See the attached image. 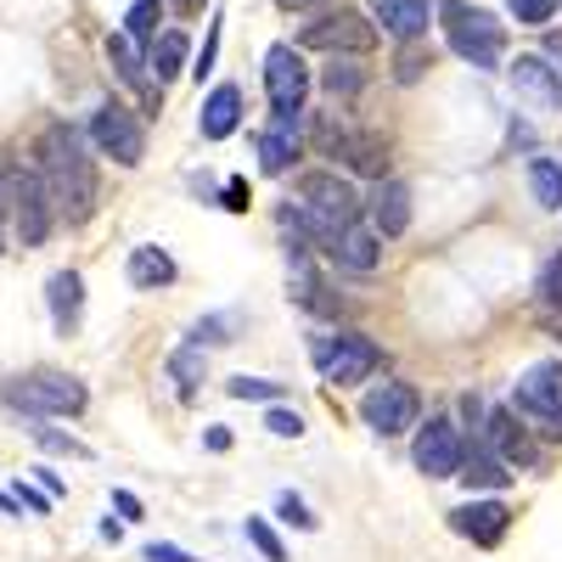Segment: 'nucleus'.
I'll use <instances>...</instances> for the list:
<instances>
[{
  "mask_svg": "<svg viewBox=\"0 0 562 562\" xmlns=\"http://www.w3.org/2000/svg\"><path fill=\"white\" fill-rule=\"evenodd\" d=\"M40 180H45V192H52L57 220L85 225L97 214V158H90L85 135L74 124H52L40 135Z\"/></svg>",
  "mask_w": 562,
  "mask_h": 562,
  "instance_id": "f257e3e1",
  "label": "nucleus"
},
{
  "mask_svg": "<svg viewBox=\"0 0 562 562\" xmlns=\"http://www.w3.org/2000/svg\"><path fill=\"white\" fill-rule=\"evenodd\" d=\"M439 18H445L450 52H456L461 63H473V68H501V57H506V29H501L490 12L461 7V0H445Z\"/></svg>",
  "mask_w": 562,
  "mask_h": 562,
  "instance_id": "f03ea898",
  "label": "nucleus"
},
{
  "mask_svg": "<svg viewBox=\"0 0 562 562\" xmlns=\"http://www.w3.org/2000/svg\"><path fill=\"white\" fill-rule=\"evenodd\" d=\"M0 400H7L12 411H23V416H79L90 405L85 383L63 378V371H29V378H12L7 389H0Z\"/></svg>",
  "mask_w": 562,
  "mask_h": 562,
  "instance_id": "7ed1b4c3",
  "label": "nucleus"
},
{
  "mask_svg": "<svg viewBox=\"0 0 562 562\" xmlns=\"http://www.w3.org/2000/svg\"><path fill=\"white\" fill-rule=\"evenodd\" d=\"M310 355H315V371L333 389H355V383H366L371 371L383 366L378 344H371L366 333H315L310 338Z\"/></svg>",
  "mask_w": 562,
  "mask_h": 562,
  "instance_id": "20e7f679",
  "label": "nucleus"
},
{
  "mask_svg": "<svg viewBox=\"0 0 562 562\" xmlns=\"http://www.w3.org/2000/svg\"><path fill=\"white\" fill-rule=\"evenodd\" d=\"M378 45V23H366L355 7H321L315 23H304L299 52H326V57H366Z\"/></svg>",
  "mask_w": 562,
  "mask_h": 562,
  "instance_id": "39448f33",
  "label": "nucleus"
},
{
  "mask_svg": "<svg viewBox=\"0 0 562 562\" xmlns=\"http://www.w3.org/2000/svg\"><path fill=\"white\" fill-rule=\"evenodd\" d=\"M90 147H97L102 158H113L119 169H135L140 158H147V130H140V119L124 102H102L97 113H90Z\"/></svg>",
  "mask_w": 562,
  "mask_h": 562,
  "instance_id": "423d86ee",
  "label": "nucleus"
},
{
  "mask_svg": "<svg viewBox=\"0 0 562 562\" xmlns=\"http://www.w3.org/2000/svg\"><path fill=\"white\" fill-rule=\"evenodd\" d=\"M7 203H12V220H18L23 248H40L45 237H52L57 209H52V192H45L40 169H12V175H7Z\"/></svg>",
  "mask_w": 562,
  "mask_h": 562,
  "instance_id": "0eeeda50",
  "label": "nucleus"
},
{
  "mask_svg": "<svg viewBox=\"0 0 562 562\" xmlns=\"http://www.w3.org/2000/svg\"><path fill=\"white\" fill-rule=\"evenodd\" d=\"M360 422L378 439H400V434H411L422 422V394L411 383H378V389H366V400H360Z\"/></svg>",
  "mask_w": 562,
  "mask_h": 562,
  "instance_id": "6e6552de",
  "label": "nucleus"
},
{
  "mask_svg": "<svg viewBox=\"0 0 562 562\" xmlns=\"http://www.w3.org/2000/svg\"><path fill=\"white\" fill-rule=\"evenodd\" d=\"M265 90H270V113H299L310 97V68L293 45H270L265 52Z\"/></svg>",
  "mask_w": 562,
  "mask_h": 562,
  "instance_id": "1a4fd4ad",
  "label": "nucleus"
},
{
  "mask_svg": "<svg viewBox=\"0 0 562 562\" xmlns=\"http://www.w3.org/2000/svg\"><path fill=\"white\" fill-rule=\"evenodd\" d=\"M461 434H456V422L450 416H428V428L416 434L411 445V461H416V473L422 479H456V467H461Z\"/></svg>",
  "mask_w": 562,
  "mask_h": 562,
  "instance_id": "9d476101",
  "label": "nucleus"
},
{
  "mask_svg": "<svg viewBox=\"0 0 562 562\" xmlns=\"http://www.w3.org/2000/svg\"><path fill=\"white\" fill-rule=\"evenodd\" d=\"M512 405L524 416H540V422L562 416V360H535L518 378V389H512Z\"/></svg>",
  "mask_w": 562,
  "mask_h": 562,
  "instance_id": "9b49d317",
  "label": "nucleus"
},
{
  "mask_svg": "<svg viewBox=\"0 0 562 562\" xmlns=\"http://www.w3.org/2000/svg\"><path fill=\"white\" fill-rule=\"evenodd\" d=\"M299 140H304V108L299 113H270L265 135H259V169L265 175H288L299 158Z\"/></svg>",
  "mask_w": 562,
  "mask_h": 562,
  "instance_id": "f8f14e48",
  "label": "nucleus"
},
{
  "mask_svg": "<svg viewBox=\"0 0 562 562\" xmlns=\"http://www.w3.org/2000/svg\"><path fill=\"white\" fill-rule=\"evenodd\" d=\"M321 254H326V259H333L338 270H355V276H371V270H378V265H383V237H378V231H366V225L355 220V225H344V231H333V243H326Z\"/></svg>",
  "mask_w": 562,
  "mask_h": 562,
  "instance_id": "ddd939ff",
  "label": "nucleus"
},
{
  "mask_svg": "<svg viewBox=\"0 0 562 562\" xmlns=\"http://www.w3.org/2000/svg\"><path fill=\"white\" fill-rule=\"evenodd\" d=\"M108 57H113V68H119V79L135 90L147 108H164V85L153 79V68H147V57H140V45L119 29V34H108Z\"/></svg>",
  "mask_w": 562,
  "mask_h": 562,
  "instance_id": "4468645a",
  "label": "nucleus"
},
{
  "mask_svg": "<svg viewBox=\"0 0 562 562\" xmlns=\"http://www.w3.org/2000/svg\"><path fill=\"white\" fill-rule=\"evenodd\" d=\"M450 529L461 540H473V546H501L506 529H512V512L501 501H467V506L450 512Z\"/></svg>",
  "mask_w": 562,
  "mask_h": 562,
  "instance_id": "2eb2a0df",
  "label": "nucleus"
},
{
  "mask_svg": "<svg viewBox=\"0 0 562 562\" xmlns=\"http://www.w3.org/2000/svg\"><path fill=\"white\" fill-rule=\"evenodd\" d=\"M506 74H512V85H518V97L535 102L540 113H557L562 108V74L551 68V57H518Z\"/></svg>",
  "mask_w": 562,
  "mask_h": 562,
  "instance_id": "dca6fc26",
  "label": "nucleus"
},
{
  "mask_svg": "<svg viewBox=\"0 0 562 562\" xmlns=\"http://www.w3.org/2000/svg\"><path fill=\"white\" fill-rule=\"evenodd\" d=\"M371 231H378L383 243H394V237H405L411 231V186L405 180H378V192H371Z\"/></svg>",
  "mask_w": 562,
  "mask_h": 562,
  "instance_id": "f3484780",
  "label": "nucleus"
},
{
  "mask_svg": "<svg viewBox=\"0 0 562 562\" xmlns=\"http://www.w3.org/2000/svg\"><path fill=\"white\" fill-rule=\"evenodd\" d=\"M484 439H490V450H495L506 467H535V461H540V450H535L529 428L518 422V411H490Z\"/></svg>",
  "mask_w": 562,
  "mask_h": 562,
  "instance_id": "a211bd4d",
  "label": "nucleus"
},
{
  "mask_svg": "<svg viewBox=\"0 0 562 562\" xmlns=\"http://www.w3.org/2000/svg\"><path fill=\"white\" fill-rule=\"evenodd\" d=\"M338 164H349L355 175H366V180H383L389 175V140L378 135V130H355L349 124V135H344V147L333 153Z\"/></svg>",
  "mask_w": 562,
  "mask_h": 562,
  "instance_id": "6ab92c4d",
  "label": "nucleus"
},
{
  "mask_svg": "<svg viewBox=\"0 0 562 562\" xmlns=\"http://www.w3.org/2000/svg\"><path fill=\"white\" fill-rule=\"evenodd\" d=\"M371 18H378L394 40H422L434 23V0H371Z\"/></svg>",
  "mask_w": 562,
  "mask_h": 562,
  "instance_id": "aec40b11",
  "label": "nucleus"
},
{
  "mask_svg": "<svg viewBox=\"0 0 562 562\" xmlns=\"http://www.w3.org/2000/svg\"><path fill=\"white\" fill-rule=\"evenodd\" d=\"M456 479L467 484V490H506L512 484V467L495 456V450H484V445H473V439H467L461 445V467H456Z\"/></svg>",
  "mask_w": 562,
  "mask_h": 562,
  "instance_id": "412c9836",
  "label": "nucleus"
},
{
  "mask_svg": "<svg viewBox=\"0 0 562 562\" xmlns=\"http://www.w3.org/2000/svg\"><path fill=\"white\" fill-rule=\"evenodd\" d=\"M237 124H243V90H237V85H214V90H209V102H203V113H198L203 140L237 135Z\"/></svg>",
  "mask_w": 562,
  "mask_h": 562,
  "instance_id": "4be33fe9",
  "label": "nucleus"
},
{
  "mask_svg": "<svg viewBox=\"0 0 562 562\" xmlns=\"http://www.w3.org/2000/svg\"><path fill=\"white\" fill-rule=\"evenodd\" d=\"M175 259L158 248V243H140V248H130V288L135 293H158V288H175Z\"/></svg>",
  "mask_w": 562,
  "mask_h": 562,
  "instance_id": "5701e85b",
  "label": "nucleus"
},
{
  "mask_svg": "<svg viewBox=\"0 0 562 562\" xmlns=\"http://www.w3.org/2000/svg\"><path fill=\"white\" fill-rule=\"evenodd\" d=\"M45 304H52V326H57V333H74L79 310H85V281H79V270H57L52 281H45Z\"/></svg>",
  "mask_w": 562,
  "mask_h": 562,
  "instance_id": "b1692460",
  "label": "nucleus"
},
{
  "mask_svg": "<svg viewBox=\"0 0 562 562\" xmlns=\"http://www.w3.org/2000/svg\"><path fill=\"white\" fill-rule=\"evenodd\" d=\"M288 265H293V299H299L310 315H326V321H333V315L344 310V304H338V293L315 276V265H310L304 254H288Z\"/></svg>",
  "mask_w": 562,
  "mask_h": 562,
  "instance_id": "393cba45",
  "label": "nucleus"
},
{
  "mask_svg": "<svg viewBox=\"0 0 562 562\" xmlns=\"http://www.w3.org/2000/svg\"><path fill=\"white\" fill-rule=\"evenodd\" d=\"M186 57H192V45H186L180 29H164V34L147 45V68H153L158 85H169L175 74H186Z\"/></svg>",
  "mask_w": 562,
  "mask_h": 562,
  "instance_id": "a878e982",
  "label": "nucleus"
},
{
  "mask_svg": "<svg viewBox=\"0 0 562 562\" xmlns=\"http://www.w3.org/2000/svg\"><path fill=\"white\" fill-rule=\"evenodd\" d=\"M529 192L540 209L562 214V164L557 158H529Z\"/></svg>",
  "mask_w": 562,
  "mask_h": 562,
  "instance_id": "bb28decb",
  "label": "nucleus"
},
{
  "mask_svg": "<svg viewBox=\"0 0 562 562\" xmlns=\"http://www.w3.org/2000/svg\"><path fill=\"white\" fill-rule=\"evenodd\" d=\"M169 378H175V394H180V400H192L198 383H203V349H198V344H180V349L169 355Z\"/></svg>",
  "mask_w": 562,
  "mask_h": 562,
  "instance_id": "cd10ccee",
  "label": "nucleus"
},
{
  "mask_svg": "<svg viewBox=\"0 0 562 562\" xmlns=\"http://www.w3.org/2000/svg\"><path fill=\"white\" fill-rule=\"evenodd\" d=\"M164 7H169V0H130L124 34H130L135 45H153V40H158V23H164Z\"/></svg>",
  "mask_w": 562,
  "mask_h": 562,
  "instance_id": "c85d7f7f",
  "label": "nucleus"
},
{
  "mask_svg": "<svg viewBox=\"0 0 562 562\" xmlns=\"http://www.w3.org/2000/svg\"><path fill=\"white\" fill-rule=\"evenodd\" d=\"M243 326V315L237 310H220V315H203L192 333H186V344H198V349H209V344H231V333Z\"/></svg>",
  "mask_w": 562,
  "mask_h": 562,
  "instance_id": "c756f323",
  "label": "nucleus"
},
{
  "mask_svg": "<svg viewBox=\"0 0 562 562\" xmlns=\"http://www.w3.org/2000/svg\"><path fill=\"white\" fill-rule=\"evenodd\" d=\"M321 85H326V97H344V102H349V97H360L366 74H360V68H355L349 57H333V63L321 68Z\"/></svg>",
  "mask_w": 562,
  "mask_h": 562,
  "instance_id": "7c9ffc66",
  "label": "nucleus"
},
{
  "mask_svg": "<svg viewBox=\"0 0 562 562\" xmlns=\"http://www.w3.org/2000/svg\"><path fill=\"white\" fill-rule=\"evenodd\" d=\"M34 445L40 450H52V456H74V461H90V445L85 439H74V434H57V428H40V416H34Z\"/></svg>",
  "mask_w": 562,
  "mask_h": 562,
  "instance_id": "2f4dec72",
  "label": "nucleus"
},
{
  "mask_svg": "<svg viewBox=\"0 0 562 562\" xmlns=\"http://www.w3.org/2000/svg\"><path fill=\"white\" fill-rule=\"evenodd\" d=\"M225 394H231V400H259V405L288 400V389H281V383H265V378H231Z\"/></svg>",
  "mask_w": 562,
  "mask_h": 562,
  "instance_id": "473e14b6",
  "label": "nucleus"
},
{
  "mask_svg": "<svg viewBox=\"0 0 562 562\" xmlns=\"http://www.w3.org/2000/svg\"><path fill=\"white\" fill-rule=\"evenodd\" d=\"M243 535H248V546H254L265 562H288V546L276 540V529H270L265 518H248V524H243Z\"/></svg>",
  "mask_w": 562,
  "mask_h": 562,
  "instance_id": "72a5a7b5",
  "label": "nucleus"
},
{
  "mask_svg": "<svg viewBox=\"0 0 562 562\" xmlns=\"http://www.w3.org/2000/svg\"><path fill=\"white\" fill-rule=\"evenodd\" d=\"M557 7H562V0H506V12L518 18L524 29H546L557 18Z\"/></svg>",
  "mask_w": 562,
  "mask_h": 562,
  "instance_id": "f704fd0d",
  "label": "nucleus"
},
{
  "mask_svg": "<svg viewBox=\"0 0 562 562\" xmlns=\"http://www.w3.org/2000/svg\"><path fill=\"white\" fill-rule=\"evenodd\" d=\"M220 34H225V18L214 12V18H209V40H203V52H198V63H192V74H198V79H209V74H214V63H220Z\"/></svg>",
  "mask_w": 562,
  "mask_h": 562,
  "instance_id": "c9c22d12",
  "label": "nucleus"
},
{
  "mask_svg": "<svg viewBox=\"0 0 562 562\" xmlns=\"http://www.w3.org/2000/svg\"><path fill=\"white\" fill-rule=\"evenodd\" d=\"M265 428H270L276 439H304V416H299V411H281V400H276L270 416H265Z\"/></svg>",
  "mask_w": 562,
  "mask_h": 562,
  "instance_id": "e433bc0d",
  "label": "nucleus"
},
{
  "mask_svg": "<svg viewBox=\"0 0 562 562\" xmlns=\"http://www.w3.org/2000/svg\"><path fill=\"white\" fill-rule=\"evenodd\" d=\"M276 512H281V518H288L293 529H315V524H321V518H315V512H310L293 490H281V495H276Z\"/></svg>",
  "mask_w": 562,
  "mask_h": 562,
  "instance_id": "4c0bfd02",
  "label": "nucleus"
},
{
  "mask_svg": "<svg viewBox=\"0 0 562 562\" xmlns=\"http://www.w3.org/2000/svg\"><path fill=\"white\" fill-rule=\"evenodd\" d=\"M12 501H18V512H34V518H45V512H52V495L34 490L29 479H18V484H12Z\"/></svg>",
  "mask_w": 562,
  "mask_h": 562,
  "instance_id": "58836bf2",
  "label": "nucleus"
},
{
  "mask_svg": "<svg viewBox=\"0 0 562 562\" xmlns=\"http://www.w3.org/2000/svg\"><path fill=\"white\" fill-rule=\"evenodd\" d=\"M551 310H562V254L557 259H546V270H540V288H535Z\"/></svg>",
  "mask_w": 562,
  "mask_h": 562,
  "instance_id": "ea45409f",
  "label": "nucleus"
},
{
  "mask_svg": "<svg viewBox=\"0 0 562 562\" xmlns=\"http://www.w3.org/2000/svg\"><path fill=\"white\" fill-rule=\"evenodd\" d=\"M248 203H254V192H248V180H243V175H231V180H225V192H220V209H231V214H243Z\"/></svg>",
  "mask_w": 562,
  "mask_h": 562,
  "instance_id": "a19ab883",
  "label": "nucleus"
},
{
  "mask_svg": "<svg viewBox=\"0 0 562 562\" xmlns=\"http://www.w3.org/2000/svg\"><path fill=\"white\" fill-rule=\"evenodd\" d=\"M140 562H198L186 546H169V540H153L147 551H140Z\"/></svg>",
  "mask_w": 562,
  "mask_h": 562,
  "instance_id": "79ce46f5",
  "label": "nucleus"
},
{
  "mask_svg": "<svg viewBox=\"0 0 562 562\" xmlns=\"http://www.w3.org/2000/svg\"><path fill=\"white\" fill-rule=\"evenodd\" d=\"M461 416H467V428H473V434H484V422H490V411H484L479 394H467V400H461Z\"/></svg>",
  "mask_w": 562,
  "mask_h": 562,
  "instance_id": "37998d69",
  "label": "nucleus"
},
{
  "mask_svg": "<svg viewBox=\"0 0 562 562\" xmlns=\"http://www.w3.org/2000/svg\"><path fill=\"white\" fill-rule=\"evenodd\" d=\"M29 473L40 479V490H45V495H52V501H57V495H68V484H63V473H52V467H29Z\"/></svg>",
  "mask_w": 562,
  "mask_h": 562,
  "instance_id": "c03bdc74",
  "label": "nucleus"
},
{
  "mask_svg": "<svg viewBox=\"0 0 562 562\" xmlns=\"http://www.w3.org/2000/svg\"><path fill=\"white\" fill-rule=\"evenodd\" d=\"M113 506L124 512V524H140V495H130V490H113Z\"/></svg>",
  "mask_w": 562,
  "mask_h": 562,
  "instance_id": "a18cd8bd",
  "label": "nucleus"
},
{
  "mask_svg": "<svg viewBox=\"0 0 562 562\" xmlns=\"http://www.w3.org/2000/svg\"><path fill=\"white\" fill-rule=\"evenodd\" d=\"M276 7H288V12H321V7H333V0H276Z\"/></svg>",
  "mask_w": 562,
  "mask_h": 562,
  "instance_id": "49530a36",
  "label": "nucleus"
},
{
  "mask_svg": "<svg viewBox=\"0 0 562 562\" xmlns=\"http://www.w3.org/2000/svg\"><path fill=\"white\" fill-rule=\"evenodd\" d=\"M416 74H422V57H416V52H405V57H400V79H405V85H411V79H416Z\"/></svg>",
  "mask_w": 562,
  "mask_h": 562,
  "instance_id": "de8ad7c7",
  "label": "nucleus"
},
{
  "mask_svg": "<svg viewBox=\"0 0 562 562\" xmlns=\"http://www.w3.org/2000/svg\"><path fill=\"white\" fill-rule=\"evenodd\" d=\"M203 445H209V450H231V434H225V428H209V439H203Z\"/></svg>",
  "mask_w": 562,
  "mask_h": 562,
  "instance_id": "09e8293b",
  "label": "nucleus"
},
{
  "mask_svg": "<svg viewBox=\"0 0 562 562\" xmlns=\"http://www.w3.org/2000/svg\"><path fill=\"white\" fill-rule=\"evenodd\" d=\"M546 57H551V63H557V74H562V34H551V40H546Z\"/></svg>",
  "mask_w": 562,
  "mask_h": 562,
  "instance_id": "8fccbe9b",
  "label": "nucleus"
},
{
  "mask_svg": "<svg viewBox=\"0 0 562 562\" xmlns=\"http://www.w3.org/2000/svg\"><path fill=\"white\" fill-rule=\"evenodd\" d=\"M0 512H7V518H18V501H12L7 490H0Z\"/></svg>",
  "mask_w": 562,
  "mask_h": 562,
  "instance_id": "3c124183",
  "label": "nucleus"
},
{
  "mask_svg": "<svg viewBox=\"0 0 562 562\" xmlns=\"http://www.w3.org/2000/svg\"><path fill=\"white\" fill-rule=\"evenodd\" d=\"M169 7H180V12H198V7H203V0H169Z\"/></svg>",
  "mask_w": 562,
  "mask_h": 562,
  "instance_id": "603ef678",
  "label": "nucleus"
},
{
  "mask_svg": "<svg viewBox=\"0 0 562 562\" xmlns=\"http://www.w3.org/2000/svg\"><path fill=\"white\" fill-rule=\"evenodd\" d=\"M0 220H7V203H0Z\"/></svg>",
  "mask_w": 562,
  "mask_h": 562,
  "instance_id": "864d4df0",
  "label": "nucleus"
}]
</instances>
